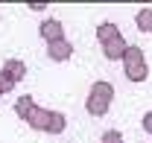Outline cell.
<instances>
[{
    "label": "cell",
    "instance_id": "6da1fadb",
    "mask_svg": "<svg viewBox=\"0 0 152 143\" xmlns=\"http://www.w3.org/2000/svg\"><path fill=\"white\" fill-rule=\"evenodd\" d=\"M99 41L105 44V55L108 58H120V55H126V44H123V38H120V32H117V26L114 23H102L99 26Z\"/></svg>",
    "mask_w": 152,
    "mask_h": 143
},
{
    "label": "cell",
    "instance_id": "7a4b0ae2",
    "mask_svg": "<svg viewBox=\"0 0 152 143\" xmlns=\"http://www.w3.org/2000/svg\"><path fill=\"white\" fill-rule=\"evenodd\" d=\"M26 120H29L32 128H44V131H53V134L64 128V117L61 114H50V111H32Z\"/></svg>",
    "mask_w": 152,
    "mask_h": 143
},
{
    "label": "cell",
    "instance_id": "3957f363",
    "mask_svg": "<svg viewBox=\"0 0 152 143\" xmlns=\"http://www.w3.org/2000/svg\"><path fill=\"white\" fill-rule=\"evenodd\" d=\"M126 76L132 82H143L146 79V64H143V55L137 47H129L126 50Z\"/></svg>",
    "mask_w": 152,
    "mask_h": 143
},
{
    "label": "cell",
    "instance_id": "277c9868",
    "mask_svg": "<svg viewBox=\"0 0 152 143\" xmlns=\"http://www.w3.org/2000/svg\"><path fill=\"white\" fill-rule=\"evenodd\" d=\"M111 93H114V90L108 88L105 82H96V85H94V90H91V99H88V111H91V114H105Z\"/></svg>",
    "mask_w": 152,
    "mask_h": 143
},
{
    "label": "cell",
    "instance_id": "5b68a950",
    "mask_svg": "<svg viewBox=\"0 0 152 143\" xmlns=\"http://www.w3.org/2000/svg\"><path fill=\"white\" fill-rule=\"evenodd\" d=\"M23 73H26V64H23V61H15V58L6 61V67H3V76H6V85H9V88L23 79Z\"/></svg>",
    "mask_w": 152,
    "mask_h": 143
},
{
    "label": "cell",
    "instance_id": "8992f818",
    "mask_svg": "<svg viewBox=\"0 0 152 143\" xmlns=\"http://www.w3.org/2000/svg\"><path fill=\"white\" fill-rule=\"evenodd\" d=\"M70 53H73V47H70L64 38L50 44V58H56V61H64V58H70Z\"/></svg>",
    "mask_w": 152,
    "mask_h": 143
},
{
    "label": "cell",
    "instance_id": "52a82bcc",
    "mask_svg": "<svg viewBox=\"0 0 152 143\" xmlns=\"http://www.w3.org/2000/svg\"><path fill=\"white\" fill-rule=\"evenodd\" d=\"M41 35L47 38L50 44H53V41H61V23H58V20H44V23H41Z\"/></svg>",
    "mask_w": 152,
    "mask_h": 143
},
{
    "label": "cell",
    "instance_id": "ba28073f",
    "mask_svg": "<svg viewBox=\"0 0 152 143\" xmlns=\"http://www.w3.org/2000/svg\"><path fill=\"white\" fill-rule=\"evenodd\" d=\"M137 26H140V32H152V9L137 12Z\"/></svg>",
    "mask_w": 152,
    "mask_h": 143
},
{
    "label": "cell",
    "instance_id": "9c48e42d",
    "mask_svg": "<svg viewBox=\"0 0 152 143\" xmlns=\"http://www.w3.org/2000/svg\"><path fill=\"white\" fill-rule=\"evenodd\" d=\"M15 111H18L20 117H29L32 114V96H20V102L15 105Z\"/></svg>",
    "mask_w": 152,
    "mask_h": 143
},
{
    "label": "cell",
    "instance_id": "30bf717a",
    "mask_svg": "<svg viewBox=\"0 0 152 143\" xmlns=\"http://www.w3.org/2000/svg\"><path fill=\"white\" fill-rule=\"evenodd\" d=\"M102 143H123V137H120V131H105Z\"/></svg>",
    "mask_w": 152,
    "mask_h": 143
},
{
    "label": "cell",
    "instance_id": "8fae6325",
    "mask_svg": "<svg viewBox=\"0 0 152 143\" xmlns=\"http://www.w3.org/2000/svg\"><path fill=\"white\" fill-rule=\"evenodd\" d=\"M143 128L152 134V111H146V114H143Z\"/></svg>",
    "mask_w": 152,
    "mask_h": 143
},
{
    "label": "cell",
    "instance_id": "7c38bea8",
    "mask_svg": "<svg viewBox=\"0 0 152 143\" xmlns=\"http://www.w3.org/2000/svg\"><path fill=\"white\" fill-rule=\"evenodd\" d=\"M6 88H9V85H6V79H0V93H3Z\"/></svg>",
    "mask_w": 152,
    "mask_h": 143
}]
</instances>
